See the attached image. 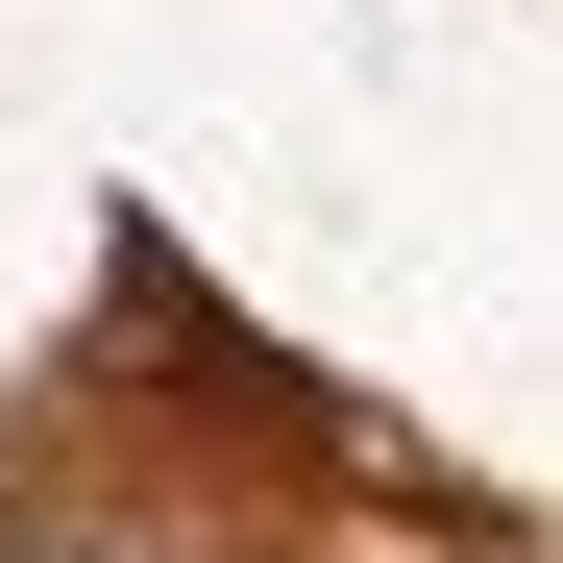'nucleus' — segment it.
Here are the masks:
<instances>
[{
    "mask_svg": "<svg viewBox=\"0 0 563 563\" xmlns=\"http://www.w3.org/2000/svg\"><path fill=\"white\" fill-rule=\"evenodd\" d=\"M0 563H99V539H0Z\"/></svg>",
    "mask_w": 563,
    "mask_h": 563,
    "instance_id": "obj_1",
    "label": "nucleus"
}]
</instances>
